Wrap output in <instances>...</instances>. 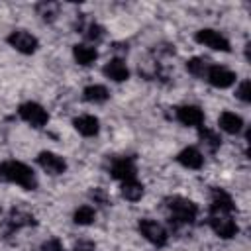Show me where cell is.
<instances>
[{
	"label": "cell",
	"instance_id": "obj_9",
	"mask_svg": "<svg viewBox=\"0 0 251 251\" xmlns=\"http://www.w3.org/2000/svg\"><path fill=\"white\" fill-rule=\"evenodd\" d=\"M206 80L210 86L224 90V88H229L237 82V75L226 65H210V69L206 73Z\"/></svg>",
	"mask_w": 251,
	"mask_h": 251
},
{
	"label": "cell",
	"instance_id": "obj_2",
	"mask_svg": "<svg viewBox=\"0 0 251 251\" xmlns=\"http://www.w3.org/2000/svg\"><path fill=\"white\" fill-rule=\"evenodd\" d=\"M169 216H171V224L175 226H190L196 222L198 218V204L190 198L184 196H169L165 200Z\"/></svg>",
	"mask_w": 251,
	"mask_h": 251
},
{
	"label": "cell",
	"instance_id": "obj_7",
	"mask_svg": "<svg viewBox=\"0 0 251 251\" xmlns=\"http://www.w3.org/2000/svg\"><path fill=\"white\" fill-rule=\"evenodd\" d=\"M208 224L220 239H233L239 233V226L231 214H210Z\"/></svg>",
	"mask_w": 251,
	"mask_h": 251
},
{
	"label": "cell",
	"instance_id": "obj_18",
	"mask_svg": "<svg viewBox=\"0 0 251 251\" xmlns=\"http://www.w3.org/2000/svg\"><path fill=\"white\" fill-rule=\"evenodd\" d=\"M35 16H39V20L45 22V24H53L61 16V4L59 2H51V0L37 2L35 4Z\"/></svg>",
	"mask_w": 251,
	"mask_h": 251
},
{
	"label": "cell",
	"instance_id": "obj_29",
	"mask_svg": "<svg viewBox=\"0 0 251 251\" xmlns=\"http://www.w3.org/2000/svg\"><path fill=\"white\" fill-rule=\"evenodd\" d=\"M73 251H98V249H96V243L94 241H90V239H78L73 245Z\"/></svg>",
	"mask_w": 251,
	"mask_h": 251
},
{
	"label": "cell",
	"instance_id": "obj_14",
	"mask_svg": "<svg viewBox=\"0 0 251 251\" xmlns=\"http://www.w3.org/2000/svg\"><path fill=\"white\" fill-rule=\"evenodd\" d=\"M102 75L112 82H126L129 78V69L122 57H114L102 67Z\"/></svg>",
	"mask_w": 251,
	"mask_h": 251
},
{
	"label": "cell",
	"instance_id": "obj_13",
	"mask_svg": "<svg viewBox=\"0 0 251 251\" xmlns=\"http://www.w3.org/2000/svg\"><path fill=\"white\" fill-rule=\"evenodd\" d=\"M233 198L224 188H212L210 192V214H233Z\"/></svg>",
	"mask_w": 251,
	"mask_h": 251
},
{
	"label": "cell",
	"instance_id": "obj_3",
	"mask_svg": "<svg viewBox=\"0 0 251 251\" xmlns=\"http://www.w3.org/2000/svg\"><path fill=\"white\" fill-rule=\"evenodd\" d=\"M194 41L198 45H204V47L212 49V51H220V53H229L231 51L229 39L222 31H218L214 27H202V29H198L194 33Z\"/></svg>",
	"mask_w": 251,
	"mask_h": 251
},
{
	"label": "cell",
	"instance_id": "obj_15",
	"mask_svg": "<svg viewBox=\"0 0 251 251\" xmlns=\"http://www.w3.org/2000/svg\"><path fill=\"white\" fill-rule=\"evenodd\" d=\"M73 127L82 137H96L100 131V120L94 114H80V116L73 118Z\"/></svg>",
	"mask_w": 251,
	"mask_h": 251
},
{
	"label": "cell",
	"instance_id": "obj_17",
	"mask_svg": "<svg viewBox=\"0 0 251 251\" xmlns=\"http://www.w3.org/2000/svg\"><path fill=\"white\" fill-rule=\"evenodd\" d=\"M73 59L80 67H90L98 59V49L96 45H90V43H76L73 45Z\"/></svg>",
	"mask_w": 251,
	"mask_h": 251
},
{
	"label": "cell",
	"instance_id": "obj_23",
	"mask_svg": "<svg viewBox=\"0 0 251 251\" xmlns=\"http://www.w3.org/2000/svg\"><path fill=\"white\" fill-rule=\"evenodd\" d=\"M80 33L84 35L86 43H90V45H98V43L106 37V27H104L102 24H98V22L90 20V22L84 25V29H82Z\"/></svg>",
	"mask_w": 251,
	"mask_h": 251
},
{
	"label": "cell",
	"instance_id": "obj_12",
	"mask_svg": "<svg viewBox=\"0 0 251 251\" xmlns=\"http://www.w3.org/2000/svg\"><path fill=\"white\" fill-rule=\"evenodd\" d=\"M175 159L180 167H184L188 171H200L204 167V153L194 145H188V147L180 149Z\"/></svg>",
	"mask_w": 251,
	"mask_h": 251
},
{
	"label": "cell",
	"instance_id": "obj_6",
	"mask_svg": "<svg viewBox=\"0 0 251 251\" xmlns=\"http://www.w3.org/2000/svg\"><path fill=\"white\" fill-rule=\"evenodd\" d=\"M18 116L31 127L41 129L49 124V112L39 104V102H24L18 106Z\"/></svg>",
	"mask_w": 251,
	"mask_h": 251
},
{
	"label": "cell",
	"instance_id": "obj_24",
	"mask_svg": "<svg viewBox=\"0 0 251 251\" xmlns=\"http://www.w3.org/2000/svg\"><path fill=\"white\" fill-rule=\"evenodd\" d=\"M210 61L208 59H204V57H190L188 61H186V71H188V75H192L194 78H206V73H208V69H210Z\"/></svg>",
	"mask_w": 251,
	"mask_h": 251
},
{
	"label": "cell",
	"instance_id": "obj_5",
	"mask_svg": "<svg viewBox=\"0 0 251 251\" xmlns=\"http://www.w3.org/2000/svg\"><path fill=\"white\" fill-rule=\"evenodd\" d=\"M6 41H8V45L12 49H16L22 55H33L39 49V39L33 33H29L27 29H24V27L12 29L8 33V37H6Z\"/></svg>",
	"mask_w": 251,
	"mask_h": 251
},
{
	"label": "cell",
	"instance_id": "obj_11",
	"mask_svg": "<svg viewBox=\"0 0 251 251\" xmlns=\"http://www.w3.org/2000/svg\"><path fill=\"white\" fill-rule=\"evenodd\" d=\"M110 176L124 182L129 178H137V165L133 157H114L110 163Z\"/></svg>",
	"mask_w": 251,
	"mask_h": 251
},
{
	"label": "cell",
	"instance_id": "obj_25",
	"mask_svg": "<svg viewBox=\"0 0 251 251\" xmlns=\"http://www.w3.org/2000/svg\"><path fill=\"white\" fill-rule=\"evenodd\" d=\"M73 222L76 226H92L96 222V208L90 204H82L73 212Z\"/></svg>",
	"mask_w": 251,
	"mask_h": 251
},
{
	"label": "cell",
	"instance_id": "obj_21",
	"mask_svg": "<svg viewBox=\"0 0 251 251\" xmlns=\"http://www.w3.org/2000/svg\"><path fill=\"white\" fill-rule=\"evenodd\" d=\"M110 98V90L104 84H88L82 88V100L88 104H104Z\"/></svg>",
	"mask_w": 251,
	"mask_h": 251
},
{
	"label": "cell",
	"instance_id": "obj_22",
	"mask_svg": "<svg viewBox=\"0 0 251 251\" xmlns=\"http://www.w3.org/2000/svg\"><path fill=\"white\" fill-rule=\"evenodd\" d=\"M198 139H200L202 147H204L206 151H210V153H216V151L220 149V145H222V137H220L214 129H210V127H206V126H200V127H198Z\"/></svg>",
	"mask_w": 251,
	"mask_h": 251
},
{
	"label": "cell",
	"instance_id": "obj_16",
	"mask_svg": "<svg viewBox=\"0 0 251 251\" xmlns=\"http://www.w3.org/2000/svg\"><path fill=\"white\" fill-rule=\"evenodd\" d=\"M218 126L222 131L229 133V135H239L245 127V122L239 114L231 112V110H224L220 116H218Z\"/></svg>",
	"mask_w": 251,
	"mask_h": 251
},
{
	"label": "cell",
	"instance_id": "obj_4",
	"mask_svg": "<svg viewBox=\"0 0 251 251\" xmlns=\"http://www.w3.org/2000/svg\"><path fill=\"white\" fill-rule=\"evenodd\" d=\"M137 231L143 235V239H147L155 247H165L169 241L167 227L163 224H159L157 220H151V218H141L137 222Z\"/></svg>",
	"mask_w": 251,
	"mask_h": 251
},
{
	"label": "cell",
	"instance_id": "obj_19",
	"mask_svg": "<svg viewBox=\"0 0 251 251\" xmlns=\"http://www.w3.org/2000/svg\"><path fill=\"white\" fill-rule=\"evenodd\" d=\"M6 224L10 229H22V227H29V226H35V218L25 212V210H20V208H12L8 218H6Z\"/></svg>",
	"mask_w": 251,
	"mask_h": 251
},
{
	"label": "cell",
	"instance_id": "obj_8",
	"mask_svg": "<svg viewBox=\"0 0 251 251\" xmlns=\"http://www.w3.org/2000/svg\"><path fill=\"white\" fill-rule=\"evenodd\" d=\"M35 161H37L39 169H41L43 173H47L49 176H61V175H65L67 169H69L65 157H61V155L55 153V151H41V153H37Z\"/></svg>",
	"mask_w": 251,
	"mask_h": 251
},
{
	"label": "cell",
	"instance_id": "obj_10",
	"mask_svg": "<svg viewBox=\"0 0 251 251\" xmlns=\"http://www.w3.org/2000/svg\"><path fill=\"white\" fill-rule=\"evenodd\" d=\"M175 120L186 127H200L204 126V110L196 104H182V106H176L175 108Z\"/></svg>",
	"mask_w": 251,
	"mask_h": 251
},
{
	"label": "cell",
	"instance_id": "obj_20",
	"mask_svg": "<svg viewBox=\"0 0 251 251\" xmlns=\"http://www.w3.org/2000/svg\"><path fill=\"white\" fill-rule=\"evenodd\" d=\"M120 194L127 202H139L143 198V194H145V186L137 178H129V180H124L120 184Z\"/></svg>",
	"mask_w": 251,
	"mask_h": 251
},
{
	"label": "cell",
	"instance_id": "obj_27",
	"mask_svg": "<svg viewBox=\"0 0 251 251\" xmlns=\"http://www.w3.org/2000/svg\"><path fill=\"white\" fill-rule=\"evenodd\" d=\"M88 196H90V200H92L94 204H100V206H108V204H110V194H108L104 188H100V186L92 188V190L88 192Z\"/></svg>",
	"mask_w": 251,
	"mask_h": 251
},
{
	"label": "cell",
	"instance_id": "obj_28",
	"mask_svg": "<svg viewBox=\"0 0 251 251\" xmlns=\"http://www.w3.org/2000/svg\"><path fill=\"white\" fill-rule=\"evenodd\" d=\"M39 251H65V245L61 243V239H57V237H49V239H45V241L41 243Z\"/></svg>",
	"mask_w": 251,
	"mask_h": 251
},
{
	"label": "cell",
	"instance_id": "obj_1",
	"mask_svg": "<svg viewBox=\"0 0 251 251\" xmlns=\"http://www.w3.org/2000/svg\"><path fill=\"white\" fill-rule=\"evenodd\" d=\"M0 180L18 184L25 190H35L39 186V180H37L33 169L22 161H16V159L0 163Z\"/></svg>",
	"mask_w": 251,
	"mask_h": 251
},
{
	"label": "cell",
	"instance_id": "obj_26",
	"mask_svg": "<svg viewBox=\"0 0 251 251\" xmlns=\"http://www.w3.org/2000/svg\"><path fill=\"white\" fill-rule=\"evenodd\" d=\"M235 98L243 104H249L251 102V82L247 78H243L237 86H235Z\"/></svg>",
	"mask_w": 251,
	"mask_h": 251
}]
</instances>
